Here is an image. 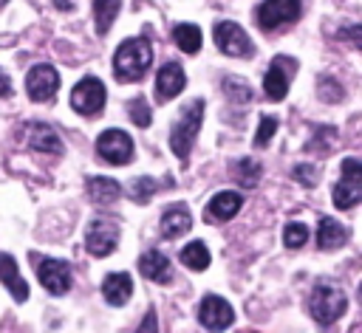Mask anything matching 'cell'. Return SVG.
Returning <instances> with one entry per match:
<instances>
[{
  "label": "cell",
  "mask_w": 362,
  "mask_h": 333,
  "mask_svg": "<svg viewBox=\"0 0 362 333\" xmlns=\"http://www.w3.org/2000/svg\"><path fill=\"white\" fill-rule=\"evenodd\" d=\"M305 240H308V226H303V223H286L283 243L288 248H300V246H305Z\"/></svg>",
  "instance_id": "cell-28"
},
{
  "label": "cell",
  "mask_w": 362,
  "mask_h": 333,
  "mask_svg": "<svg viewBox=\"0 0 362 333\" xmlns=\"http://www.w3.org/2000/svg\"><path fill=\"white\" fill-rule=\"evenodd\" d=\"M212 40H215L218 51L226 54V56H252L255 54V45H252L249 34L232 20L215 23L212 25Z\"/></svg>",
  "instance_id": "cell-4"
},
{
  "label": "cell",
  "mask_w": 362,
  "mask_h": 333,
  "mask_svg": "<svg viewBox=\"0 0 362 333\" xmlns=\"http://www.w3.org/2000/svg\"><path fill=\"white\" fill-rule=\"evenodd\" d=\"M105 99H107L105 85H102V79H96V76L79 79V82L74 85V90H71V107H74L79 116H90V119L99 116L102 107H105Z\"/></svg>",
  "instance_id": "cell-5"
},
{
  "label": "cell",
  "mask_w": 362,
  "mask_h": 333,
  "mask_svg": "<svg viewBox=\"0 0 362 333\" xmlns=\"http://www.w3.org/2000/svg\"><path fill=\"white\" fill-rule=\"evenodd\" d=\"M25 144L34 152H51V155H59L62 152L59 135L48 124H42V121H28L25 124Z\"/></svg>",
  "instance_id": "cell-15"
},
{
  "label": "cell",
  "mask_w": 362,
  "mask_h": 333,
  "mask_svg": "<svg viewBox=\"0 0 362 333\" xmlns=\"http://www.w3.org/2000/svg\"><path fill=\"white\" fill-rule=\"evenodd\" d=\"M136 333H158V319H156V310H147L141 325L136 327Z\"/></svg>",
  "instance_id": "cell-33"
},
{
  "label": "cell",
  "mask_w": 362,
  "mask_h": 333,
  "mask_svg": "<svg viewBox=\"0 0 362 333\" xmlns=\"http://www.w3.org/2000/svg\"><path fill=\"white\" fill-rule=\"evenodd\" d=\"M198 322H201L206 330H215V333H218V330H226V327L235 322V310H232V305H229L226 299L209 293V296H204L201 305H198Z\"/></svg>",
  "instance_id": "cell-11"
},
{
  "label": "cell",
  "mask_w": 362,
  "mask_h": 333,
  "mask_svg": "<svg viewBox=\"0 0 362 333\" xmlns=\"http://www.w3.org/2000/svg\"><path fill=\"white\" fill-rule=\"evenodd\" d=\"M204 107H206L204 99H192V102L181 110L178 121L173 124L170 147H173V152H175V158H178L181 164H187L189 150H192V144H195V138H198V130H201V121H204Z\"/></svg>",
  "instance_id": "cell-2"
},
{
  "label": "cell",
  "mask_w": 362,
  "mask_h": 333,
  "mask_svg": "<svg viewBox=\"0 0 362 333\" xmlns=\"http://www.w3.org/2000/svg\"><path fill=\"white\" fill-rule=\"evenodd\" d=\"M348 308V296L345 291L331 282V279H320L308 296V313L320 322V325H334Z\"/></svg>",
  "instance_id": "cell-3"
},
{
  "label": "cell",
  "mask_w": 362,
  "mask_h": 333,
  "mask_svg": "<svg viewBox=\"0 0 362 333\" xmlns=\"http://www.w3.org/2000/svg\"><path fill=\"white\" fill-rule=\"evenodd\" d=\"M345 240H348V229L339 226L334 217L322 214V217H320V226H317V246H320L322 251H334V248L345 246Z\"/></svg>",
  "instance_id": "cell-22"
},
{
  "label": "cell",
  "mask_w": 362,
  "mask_h": 333,
  "mask_svg": "<svg viewBox=\"0 0 362 333\" xmlns=\"http://www.w3.org/2000/svg\"><path fill=\"white\" fill-rule=\"evenodd\" d=\"M37 279L51 296H62L71 288V265L57 257H42L37 262Z\"/></svg>",
  "instance_id": "cell-10"
},
{
  "label": "cell",
  "mask_w": 362,
  "mask_h": 333,
  "mask_svg": "<svg viewBox=\"0 0 362 333\" xmlns=\"http://www.w3.org/2000/svg\"><path fill=\"white\" fill-rule=\"evenodd\" d=\"M156 189H158L156 178H150V175H141V178H136V181L130 183V198H133L139 206H147Z\"/></svg>",
  "instance_id": "cell-26"
},
{
  "label": "cell",
  "mask_w": 362,
  "mask_h": 333,
  "mask_svg": "<svg viewBox=\"0 0 362 333\" xmlns=\"http://www.w3.org/2000/svg\"><path fill=\"white\" fill-rule=\"evenodd\" d=\"M223 93L232 102H252V87L243 79H238V76H226L223 79Z\"/></svg>",
  "instance_id": "cell-27"
},
{
  "label": "cell",
  "mask_w": 362,
  "mask_h": 333,
  "mask_svg": "<svg viewBox=\"0 0 362 333\" xmlns=\"http://www.w3.org/2000/svg\"><path fill=\"white\" fill-rule=\"evenodd\" d=\"M54 6H57V8H74L71 0H54Z\"/></svg>",
  "instance_id": "cell-35"
},
{
  "label": "cell",
  "mask_w": 362,
  "mask_h": 333,
  "mask_svg": "<svg viewBox=\"0 0 362 333\" xmlns=\"http://www.w3.org/2000/svg\"><path fill=\"white\" fill-rule=\"evenodd\" d=\"M189 226H192V214H189L187 206L178 203V206L164 209V214H161V237L164 240H175L181 234H187Z\"/></svg>",
  "instance_id": "cell-20"
},
{
  "label": "cell",
  "mask_w": 362,
  "mask_h": 333,
  "mask_svg": "<svg viewBox=\"0 0 362 333\" xmlns=\"http://www.w3.org/2000/svg\"><path fill=\"white\" fill-rule=\"evenodd\" d=\"M25 90L34 102H48L59 90V73L54 65H34L25 76Z\"/></svg>",
  "instance_id": "cell-12"
},
{
  "label": "cell",
  "mask_w": 362,
  "mask_h": 333,
  "mask_svg": "<svg viewBox=\"0 0 362 333\" xmlns=\"http://www.w3.org/2000/svg\"><path fill=\"white\" fill-rule=\"evenodd\" d=\"M96 152L102 161L113 164V166H124L130 164L133 158V138L124 133V130H105L99 138H96Z\"/></svg>",
  "instance_id": "cell-7"
},
{
  "label": "cell",
  "mask_w": 362,
  "mask_h": 333,
  "mask_svg": "<svg viewBox=\"0 0 362 333\" xmlns=\"http://www.w3.org/2000/svg\"><path fill=\"white\" fill-rule=\"evenodd\" d=\"M116 246H119V226L113 220H107V217L90 220V226L85 231V248L93 257H107Z\"/></svg>",
  "instance_id": "cell-9"
},
{
  "label": "cell",
  "mask_w": 362,
  "mask_h": 333,
  "mask_svg": "<svg viewBox=\"0 0 362 333\" xmlns=\"http://www.w3.org/2000/svg\"><path fill=\"white\" fill-rule=\"evenodd\" d=\"M243 206V195L240 192H232V189H223L218 192L209 206H206V217L209 220H232Z\"/></svg>",
  "instance_id": "cell-19"
},
{
  "label": "cell",
  "mask_w": 362,
  "mask_h": 333,
  "mask_svg": "<svg viewBox=\"0 0 362 333\" xmlns=\"http://www.w3.org/2000/svg\"><path fill=\"white\" fill-rule=\"evenodd\" d=\"M102 296H105L107 305L122 308V305L133 296V279H130V274H124V271L107 274V277L102 279Z\"/></svg>",
  "instance_id": "cell-18"
},
{
  "label": "cell",
  "mask_w": 362,
  "mask_h": 333,
  "mask_svg": "<svg viewBox=\"0 0 362 333\" xmlns=\"http://www.w3.org/2000/svg\"><path fill=\"white\" fill-rule=\"evenodd\" d=\"M153 62V48L144 37H133V40H124L116 54H113V68H116V76L122 82H136L147 73Z\"/></svg>",
  "instance_id": "cell-1"
},
{
  "label": "cell",
  "mask_w": 362,
  "mask_h": 333,
  "mask_svg": "<svg viewBox=\"0 0 362 333\" xmlns=\"http://www.w3.org/2000/svg\"><path fill=\"white\" fill-rule=\"evenodd\" d=\"M173 40L184 54H198L201 51V28L192 23H178L173 28Z\"/></svg>",
  "instance_id": "cell-23"
},
{
  "label": "cell",
  "mask_w": 362,
  "mask_h": 333,
  "mask_svg": "<svg viewBox=\"0 0 362 333\" xmlns=\"http://www.w3.org/2000/svg\"><path fill=\"white\" fill-rule=\"evenodd\" d=\"M139 271H141L144 279L158 282V285H167L173 279V265H170L167 254H161L158 248H150L139 257Z\"/></svg>",
  "instance_id": "cell-16"
},
{
  "label": "cell",
  "mask_w": 362,
  "mask_h": 333,
  "mask_svg": "<svg viewBox=\"0 0 362 333\" xmlns=\"http://www.w3.org/2000/svg\"><path fill=\"white\" fill-rule=\"evenodd\" d=\"M85 192H88V200L96 203V206H107L113 203L119 195H122V186L113 181V178H105V175H93L85 181Z\"/></svg>",
  "instance_id": "cell-21"
},
{
  "label": "cell",
  "mask_w": 362,
  "mask_h": 333,
  "mask_svg": "<svg viewBox=\"0 0 362 333\" xmlns=\"http://www.w3.org/2000/svg\"><path fill=\"white\" fill-rule=\"evenodd\" d=\"M187 85V73L178 62H164L158 68V76H156V99L158 102H170L175 99Z\"/></svg>",
  "instance_id": "cell-14"
},
{
  "label": "cell",
  "mask_w": 362,
  "mask_h": 333,
  "mask_svg": "<svg viewBox=\"0 0 362 333\" xmlns=\"http://www.w3.org/2000/svg\"><path fill=\"white\" fill-rule=\"evenodd\" d=\"M0 282L8 288V293H11L14 302H25L28 299V285L20 277L17 260L11 254H6V251H0Z\"/></svg>",
  "instance_id": "cell-17"
},
{
  "label": "cell",
  "mask_w": 362,
  "mask_h": 333,
  "mask_svg": "<svg viewBox=\"0 0 362 333\" xmlns=\"http://www.w3.org/2000/svg\"><path fill=\"white\" fill-rule=\"evenodd\" d=\"M6 3H8V0H0V8H3V6H6Z\"/></svg>",
  "instance_id": "cell-36"
},
{
  "label": "cell",
  "mask_w": 362,
  "mask_h": 333,
  "mask_svg": "<svg viewBox=\"0 0 362 333\" xmlns=\"http://www.w3.org/2000/svg\"><path fill=\"white\" fill-rule=\"evenodd\" d=\"M255 17L263 31H274L300 17V0H263L255 8Z\"/></svg>",
  "instance_id": "cell-8"
},
{
  "label": "cell",
  "mask_w": 362,
  "mask_h": 333,
  "mask_svg": "<svg viewBox=\"0 0 362 333\" xmlns=\"http://www.w3.org/2000/svg\"><path fill=\"white\" fill-rule=\"evenodd\" d=\"M362 200V164L356 158L342 161V178L334 186V206L337 209H354Z\"/></svg>",
  "instance_id": "cell-6"
},
{
  "label": "cell",
  "mask_w": 362,
  "mask_h": 333,
  "mask_svg": "<svg viewBox=\"0 0 362 333\" xmlns=\"http://www.w3.org/2000/svg\"><path fill=\"white\" fill-rule=\"evenodd\" d=\"M119 8H122V0H93V17H96V31L99 34H107Z\"/></svg>",
  "instance_id": "cell-25"
},
{
  "label": "cell",
  "mask_w": 362,
  "mask_h": 333,
  "mask_svg": "<svg viewBox=\"0 0 362 333\" xmlns=\"http://www.w3.org/2000/svg\"><path fill=\"white\" fill-rule=\"evenodd\" d=\"M0 96H3V99L11 96V79H8L3 71H0Z\"/></svg>",
  "instance_id": "cell-34"
},
{
  "label": "cell",
  "mask_w": 362,
  "mask_h": 333,
  "mask_svg": "<svg viewBox=\"0 0 362 333\" xmlns=\"http://www.w3.org/2000/svg\"><path fill=\"white\" fill-rule=\"evenodd\" d=\"M291 73H297V62L288 59V56H277L272 62V68L266 71V76H263V93L272 102H283L286 93H288V76Z\"/></svg>",
  "instance_id": "cell-13"
},
{
  "label": "cell",
  "mask_w": 362,
  "mask_h": 333,
  "mask_svg": "<svg viewBox=\"0 0 362 333\" xmlns=\"http://www.w3.org/2000/svg\"><path fill=\"white\" fill-rule=\"evenodd\" d=\"M238 172H240V183H243V186H255V183H257V175H260V166H257V161L243 158V161L238 164Z\"/></svg>",
  "instance_id": "cell-31"
},
{
  "label": "cell",
  "mask_w": 362,
  "mask_h": 333,
  "mask_svg": "<svg viewBox=\"0 0 362 333\" xmlns=\"http://www.w3.org/2000/svg\"><path fill=\"white\" fill-rule=\"evenodd\" d=\"M130 119L136 121V127H147L153 121V113H150V107H147V102L141 96H136L130 102Z\"/></svg>",
  "instance_id": "cell-30"
},
{
  "label": "cell",
  "mask_w": 362,
  "mask_h": 333,
  "mask_svg": "<svg viewBox=\"0 0 362 333\" xmlns=\"http://www.w3.org/2000/svg\"><path fill=\"white\" fill-rule=\"evenodd\" d=\"M209 248L201 243V240H192L181 248V262L189 268V271H206L209 268Z\"/></svg>",
  "instance_id": "cell-24"
},
{
  "label": "cell",
  "mask_w": 362,
  "mask_h": 333,
  "mask_svg": "<svg viewBox=\"0 0 362 333\" xmlns=\"http://www.w3.org/2000/svg\"><path fill=\"white\" fill-rule=\"evenodd\" d=\"M277 119L274 116H260V127H257V133H255V147H266L272 138H274V133H277Z\"/></svg>",
  "instance_id": "cell-29"
},
{
  "label": "cell",
  "mask_w": 362,
  "mask_h": 333,
  "mask_svg": "<svg viewBox=\"0 0 362 333\" xmlns=\"http://www.w3.org/2000/svg\"><path fill=\"white\" fill-rule=\"evenodd\" d=\"M291 175H294L303 186H314V183H317V178H314V166H311V164H297Z\"/></svg>",
  "instance_id": "cell-32"
}]
</instances>
